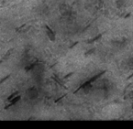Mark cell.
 Masks as SVG:
<instances>
[{
    "label": "cell",
    "mask_w": 133,
    "mask_h": 129,
    "mask_svg": "<svg viewBox=\"0 0 133 129\" xmlns=\"http://www.w3.org/2000/svg\"><path fill=\"white\" fill-rule=\"evenodd\" d=\"M46 35L48 37V39L50 40H56V37H55V34L52 32V30H50L49 28H46Z\"/></svg>",
    "instance_id": "obj_2"
},
{
    "label": "cell",
    "mask_w": 133,
    "mask_h": 129,
    "mask_svg": "<svg viewBox=\"0 0 133 129\" xmlns=\"http://www.w3.org/2000/svg\"><path fill=\"white\" fill-rule=\"evenodd\" d=\"M37 94H38V92L36 87H31L27 91V95L29 99H36L37 97Z\"/></svg>",
    "instance_id": "obj_1"
}]
</instances>
